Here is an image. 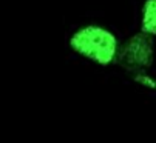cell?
<instances>
[{
    "mask_svg": "<svg viewBox=\"0 0 156 143\" xmlns=\"http://www.w3.org/2000/svg\"><path fill=\"white\" fill-rule=\"evenodd\" d=\"M68 46L82 59L108 68L118 62L121 42L111 29L96 23H88L74 29L68 39Z\"/></svg>",
    "mask_w": 156,
    "mask_h": 143,
    "instance_id": "1",
    "label": "cell"
},
{
    "mask_svg": "<svg viewBox=\"0 0 156 143\" xmlns=\"http://www.w3.org/2000/svg\"><path fill=\"white\" fill-rule=\"evenodd\" d=\"M154 62V37L139 31L125 39L119 46L116 65L131 77L147 73Z\"/></svg>",
    "mask_w": 156,
    "mask_h": 143,
    "instance_id": "2",
    "label": "cell"
},
{
    "mask_svg": "<svg viewBox=\"0 0 156 143\" xmlns=\"http://www.w3.org/2000/svg\"><path fill=\"white\" fill-rule=\"evenodd\" d=\"M141 31L156 39V0H144L141 5Z\"/></svg>",
    "mask_w": 156,
    "mask_h": 143,
    "instance_id": "3",
    "label": "cell"
}]
</instances>
